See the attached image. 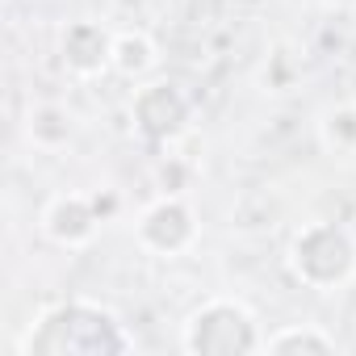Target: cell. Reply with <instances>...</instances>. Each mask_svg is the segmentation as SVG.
<instances>
[{
  "label": "cell",
  "instance_id": "7",
  "mask_svg": "<svg viewBox=\"0 0 356 356\" xmlns=\"http://www.w3.org/2000/svg\"><path fill=\"white\" fill-rule=\"evenodd\" d=\"M63 63L76 76H97L105 67H113V38L97 26V22H76L63 34Z\"/></svg>",
  "mask_w": 356,
  "mask_h": 356
},
{
  "label": "cell",
  "instance_id": "3",
  "mask_svg": "<svg viewBox=\"0 0 356 356\" xmlns=\"http://www.w3.org/2000/svg\"><path fill=\"white\" fill-rule=\"evenodd\" d=\"M185 348L193 356H243L264 348L256 335V323L235 302H206L185 323Z\"/></svg>",
  "mask_w": 356,
  "mask_h": 356
},
{
  "label": "cell",
  "instance_id": "11",
  "mask_svg": "<svg viewBox=\"0 0 356 356\" xmlns=\"http://www.w3.org/2000/svg\"><path fill=\"white\" fill-rule=\"evenodd\" d=\"M323 138L335 151H352L356 147V105H339L323 118Z\"/></svg>",
  "mask_w": 356,
  "mask_h": 356
},
{
  "label": "cell",
  "instance_id": "8",
  "mask_svg": "<svg viewBox=\"0 0 356 356\" xmlns=\"http://www.w3.org/2000/svg\"><path fill=\"white\" fill-rule=\"evenodd\" d=\"M155 63V47L143 34H118L113 38V67L122 76H143Z\"/></svg>",
  "mask_w": 356,
  "mask_h": 356
},
{
  "label": "cell",
  "instance_id": "2",
  "mask_svg": "<svg viewBox=\"0 0 356 356\" xmlns=\"http://www.w3.org/2000/svg\"><path fill=\"white\" fill-rule=\"evenodd\" d=\"M293 273L314 285V289H331L339 281L352 277L356 268V243L339 222H310L306 231H298L293 248H289Z\"/></svg>",
  "mask_w": 356,
  "mask_h": 356
},
{
  "label": "cell",
  "instance_id": "4",
  "mask_svg": "<svg viewBox=\"0 0 356 356\" xmlns=\"http://www.w3.org/2000/svg\"><path fill=\"white\" fill-rule=\"evenodd\" d=\"M130 122L143 138L151 143H172L181 138L185 126H189V97L168 84V80H155V84H143L130 101Z\"/></svg>",
  "mask_w": 356,
  "mask_h": 356
},
{
  "label": "cell",
  "instance_id": "10",
  "mask_svg": "<svg viewBox=\"0 0 356 356\" xmlns=\"http://www.w3.org/2000/svg\"><path fill=\"white\" fill-rule=\"evenodd\" d=\"M264 348L289 356V352H331L335 343H331L323 331H314V327H285V331H277Z\"/></svg>",
  "mask_w": 356,
  "mask_h": 356
},
{
  "label": "cell",
  "instance_id": "5",
  "mask_svg": "<svg viewBox=\"0 0 356 356\" xmlns=\"http://www.w3.org/2000/svg\"><path fill=\"white\" fill-rule=\"evenodd\" d=\"M193 235H197V218H193V210L176 197V193L159 197V202L143 214V222H138V239H143L151 252H163V256L185 252V248L193 243Z\"/></svg>",
  "mask_w": 356,
  "mask_h": 356
},
{
  "label": "cell",
  "instance_id": "6",
  "mask_svg": "<svg viewBox=\"0 0 356 356\" xmlns=\"http://www.w3.org/2000/svg\"><path fill=\"white\" fill-rule=\"evenodd\" d=\"M47 235L63 248H80L97 235L101 227V206L97 197H84V193H67V197H55L51 210H47Z\"/></svg>",
  "mask_w": 356,
  "mask_h": 356
},
{
  "label": "cell",
  "instance_id": "12",
  "mask_svg": "<svg viewBox=\"0 0 356 356\" xmlns=\"http://www.w3.org/2000/svg\"><path fill=\"white\" fill-rule=\"evenodd\" d=\"M327 9H348V5H356V0H323Z\"/></svg>",
  "mask_w": 356,
  "mask_h": 356
},
{
  "label": "cell",
  "instance_id": "9",
  "mask_svg": "<svg viewBox=\"0 0 356 356\" xmlns=\"http://www.w3.org/2000/svg\"><path fill=\"white\" fill-rule=\"evenodd\" d=\"M30 138L42 143V147H59L72 138V118L59 109V105H42L30 113Z\"/></svg>",
  "mask_w": 356,
  "mask_h": 356
},
{
  "label": "cell",
  "instance_id": "1",
  "mask_svg": "<svg viewBox=\"0 0 356 356\" xmlns=\"http://www.w3.org/2000/svg\"><path fill=\"white\" fill-rule=\"evenodd\" d=\"M26 352L30 356H118V352H130V335L109 310L92 302H63L34 323Z\"/></svg>",
  "mask_w": 356,
  "mask_h": 356
}]
</instances>
